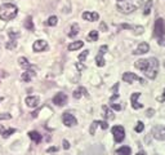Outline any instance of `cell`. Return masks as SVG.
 Wrapping results in <instances>:
<instances>
[{
    "mask_svg": "<svg viewBox=\"0 0 165 155\" xmlns=\"http://www.w3.org/2000/svg\"><path fill=\"white\" fill-rule=\"evenodd\" d=\"M137 68H140L149 79H155L159 73V61L155 57L147 58V59H138L134 63Z\"/></svg>",
    "mask_w": 165,
    "mask_h": 155,
    "instance_id": "6da1fadb",
    "label": "cell"
},
{
    "mask_svg": "<svg viewBox=\"0 0 165 155\" xmlns=\"http://www.w3.org/2000/svg\"><path fill=\"white\" fill-rule=\"evenodd\" d=\"M143 3V0H116V8L121 12L129 14L138 9Z\"/></svg>",
    "mask_w": 165,
    "mask_h": 155,
    "instance_id": "7a4b0ae2",
    "label": "cell"
},
{
    "mask_svg": "<svg viewBox=\"0 0 165 155\" xmlns=\"http://www.w3.org/2000/svg\"><path fill=\"white\" fill-rule=\"evenodd\" d=\"M17 14H18V8L14 4L5 3L3 5H0V18L3 21H11L16 18Z\"/></svg>",
    "mask_w": 165,
    "mask_h": 155,
    "instance_id": "3957f363",
    "label": "cell"
},
{
    "mask_svg": "<svg viewBox=\"0 0 165 155\" xmlns=\"http://www.w3.org/2000/svg\"><path fill=\"white\" fill-rule=\"evenodd\" d=\"M154 35L158 38V40L164 39V36H165V22H164L163 18H158V20L155 21Z\"/></svg>",
    "mask_w": 165,
    "mask_h": 155,
    "instance_id": "277c9868",
    "label": "cell"
},
{
    "mask_svg": "<svg viewBox=\"0 0 165 155\" xmlns=\"http://www.w3.org/2000/svg\"><path fill=\"white\" fill-rule=\"evenodd\" d=\"M112 134H114V140L116 142H121L125 137V131L121 125H115L114 128H112Z\"/></svg>",
    "mask_w": 165,
    "mask_h": 155,
    "instance_id": "5b68a950",
    "label": "cell"
},
{
    "mask_svg": "<svg viewBox=\"0 0 165 155\" xmlns=\"http://www.w3.org/2000/svg\"><path fill=\"white\" fill-rule=\"evenodd\" d=\"M123 80L125 82V83H133V82H140L141 84H144L146 82L142 79V78H140V76H137L135 74H133V73H124L123 74Z\"/></svg>",
    "mask_w": 165,
    "mask_h": 155,
    "instance_id": "8992f818",
    "label": "cell"
},
{
    "mask_svg": "<svg viewBox=\"0 0 165 155\" xmlns=\"http://www.w3.org/2000/svg\"><path fill=\"white\" fill-rule=\"evenodd\" d=\"M152 136H154V139L159 140V141L165 140V127H163V125L154 127L152 128Z\"/></svg>",
    "mask_w": 165,
    "mask_h": 155,
    "instance_id": "52a82bcc",
    "label": "cell"
},
{
    "mask_svg": "<svg viewBox=\"0 0 165 155\" xmlns=\"http://www.w3.org/2000/svg\"><path fill=\"white\" fill-rule=\"evenodd\" d=\"M62 122H63V124H65L66 127H74V125L77 124L76 118H75L72 114H70V113H65V114L62 115Z\"/></svg>",
    "mask_w": 165,
    "mask_h": 155,
    "instance_id": "ba28073f",
    "label": "cell"
},
{
    "mask_svg": "<svg viewBox=\"0 0 165 155\" xmlns=\"http://www.w3.org/2000/svg\"><path fill=\"white\" fill-rule=\"evenodd\" d=\"M53 103H54V105H57V106L66 105V103H67V96H66L65 93H62V92L57 93L56 96L53 97Z\"/></svg>",
    "mask_w": 165,
    "mask_h": 155,
    "instance_id": "9c48e42d",
    "label": "cell"
},
{
    "mask_svg": "<svg viewBox=\"0 0 165 155\" xmlns=\"http://www.w3.org/2000/svg\"><path fill=\"white\" fill-rule=\"evenodd\" d=\"M121 29H125V30H133V32L135 35H142L144 27L143 26H133V25H128V23H123L121 25Z\"/></svg>",
    "mask_w": 165,
    "mask_h": 155,
    "instance_id": "30bf717a",
    "label": "cell"
},
{
    "mask_svg": "<svg viewBox=\"0 0 165 155\" xmlns=\"http://www.w3.org/2000/svg\"><path fill=\"white\" fill-rule=\"evenodd\" d=\"M34 52H44L48 49V43L45 40H36L32 45Z\"/></svg>",
    "mask_w": 165,
    "mask_h": 155,
    "instance_id": "8fae6325",
    "label": "cell"
},
{
    "mask_svg": "<svg viewBox=\"0 0 165 155\" xmlns=\"http://www.w3.org/2000/svg\"><path fill=\"white\" fill-rule=\"evenodd\" d=\"M140 96H141V93L140 92H135V93L132 94V97H130V100H132V107L134 110H140V109L143 107L142 103L138 102V98H140Z\"/></svg>",
    "mask_w": 165,
    "mask_h": 155,
    "instance_id": "7c38bea8",
    "label": "cell"
},
{
    "mask_svg": "<svg viewBox=\"0 0 165 155\" xmlns=\"http://www.w3.org/2000/svg\"><path fill=\"white\" fill-rule=\"evenodd\" d=\"M83 18L85 21H89V22H94V21H98L99 18V14L97 12H84L83 13Z\"/></svg>",
    "mask_w": 165,
    "mask_h": 155,
    "instance_id": "4fadbf2b",
    "label": "cell"
},
{
    "mask_svg": "<svg viewBox=\"0 0 165 155\" xmlns=\"http://www.w3.org/2000/svg\"><path fill=\"white\" fill-rule=\"evenodd\" d=\"M149 50H150V45L147 44V43H141V44L134 49L133 53L137 54V56H140V54H144V53H147Z\"/></svg>",
    "mask_w": 165,
    "mask_h": 155,
    "instance_id": "5bb4252c",
    "label": "cell"
},
{
    "mask_svg": "<svg viewBox=\"0 0 165 155\" xmlns=\"http://www.w3.org/2000/svg\"><path fill=\"white\" fill-rule=\"evenodd\" d=\"M25 102L29 107H36L39 105V102H40V98L38 96H29L25 100Z\"/></svg>",
    "mask_w": 165,
    "mask_h": 155,
    "instance_id": "9a60e30c",
    "label": "cell"
},
{
    "mask_svg": "<svg viewBox=\"0 0 165 155\" xmlns=\"http://www.w3.org/2000/svg\"><path fill=\"white\" fill-rule=\"evenodd\" d=\"M35 75H36V73L34 71V68H27V70H26V71L22 74L21 78H22V80H23V82H30Z\"/></svg>",
    "mask_w": 165,
    "mask_h": 155,
    "instance_id": "2e32d148",
    "label": "cell"
},
{
    "mask_svg": "<svg viewBox=\"0 0 165 155\" xmlns=\"http://www.w3.org/2000/svg\"><path fill=\"white\" fill-rule=\"evenodd\" d=\"M81 96H86L88 97L89 94H88V91H86L84 87H79L75 92H74V98H76V100H79Z\"/></svg>",
    "mask_w": 165,
    "mask_h": 155,
    "instance_id": "e0dca14e",
    "label": "cell"
},
{
    "mask_svg": "<svg viewBox=\"0 0 165 155\" xmlns=\"http://www.w3.org/2000/svg\"><path fill=\"white\" fill-rule=\"evenodd\" d=\"M29 137L34 141V142H36V143H39L40 141H41V134L39 133V132H36V131H31V132H29Z\"/></svg>",
    "mask_w": 165,
    "mask_h": 155,
    "instance_id": "ac0fdd59",
    "label": "cell"
},
{
    "mask_svg": "<svg viewBox=\"0 0 165 155\" xmlns=\"http://www.w3.org/2000/svg\"><path fill=\"white\" fill-rule=\"evenodd\" d=\"M84 45V41L81 40H77V41H72L70 45H68V50H77V49H80L83 48Z\"/></svg>",
    "mask_w": 165,
    "mask_h": 155,
    "instance_id": "d6986e66",
    "label": "cell"
},
{
    "mask_svg": "<svg viewBox=\"0 0 165 155\" xmlns=\"http://www.w3.org/2000/svg\"><path fill=\"white\" fill-rule=\"evenodd\" d=\"M102 110H103V113H105V114H103V115H105V118L106 119H108V120H112V119H115V114L114 113H112V111L105 105V106H102Z\"/></svg>",
    "mask_w": 165,
    "mask_h": 155,
    "instance_id": "ffe728a7",
    "label": "cell"
},
{
    "mask_svg": "<svg viewBox=\"0 0 165 155\" xmlns=\"http://www.w3.org/2000/svg\"><path fill=\"white\" fill-rule=\"evenodd\" d=\"M18 63H20V66H22L23 68H34V67L31 66V63L29 62V59L26 58V57H20V58H18Z\"/></svg>",
    "mask_w": 165,
    "mask_h": 155,
    "instance_id": "44dd1931",
    "label": "cell"
},
{
    "mask_svg": "<svg viewBox=\"0 0 165 155\" xmlns=\"http://www.w3.org/2000/svg\"><path fill=\"white\" fill-rule=\"evenodd\" d=\"M130 153H132V150L128 146H123V148L116 150V155H130Z\"/></svg>",
    "mask_w": 165,
    "mask_h": 155,
    "instance_id": "7402d4cb",
    "label": "cell"
},
{
    "mask_svg": "<svg viewBox=\"0 0 165 155\" xmlns=\"http://www.w3.org/2000/svg\"><path fill=\"white\" fill-rule=\"evenodd\" d=\"M77 34H79V25H77V23H74V25L71 26L70 32H68V36H70V38H75Z\"/></svg>",
    "mask_w": 165,
    "mask_h": 155,
    "instance_id": "603a6c76",
    "label": "cell"
},
{
    "mask_svg": "<svg viewBox=\"0 0 165 155\" xmlns=\"http://www.w3.org/2000/svg\"><path fill=\"white\" fill-rule=\"evenodd\" d=\"M25 27L27 29V30H30V31H34V29H35V26H34V21H32L31 17H27V18H26Z\"/></svg>",
    "mask_w": 165,
    "mask_h": 155,
    "instance_id": "cb8c5ba5",
    "label": "cell"
},
{
    "mask_svg": "<svg viewBox=\"0 0 165 155\" xmlns=\"http://www.w3.org/2000/svg\"><path fill=\"white\" fill-rule=\"evenodd\" d=\"M152 4H154L152 0H147V3L144 4V9H143V14H144V16H149V14L151 13Z\"/></svg>",
    "mask_w": 165,
    "mask_h": 155,
    "instance_id": "d4e9b609",
    "label": "cell"
},
{
    "mask_svg": "<svg viewBox=\"0 0 165 155\" xmlns=\"http://www.w3.org/2000/svg\"><path fill=\"white\" fill-rule=\"evenodd\" d=\"M95 63H97L98 67H103L105 66V59H103V54L98 53L97 57H95Z\"/></svg>",
    "mask_w": 165,
    "mask_h": 155,
    "instance_id": "484cf974",
    "label": "cell"
},
{
    "mask_svg": "<svg viewBox=\"0 0 165 155\" xmlns=\"http://www.w3.org/2000/svg\"><path fill=\"white\" fill-rule=\"evenodd\" d=\"M13 133H16V129L14 128H9V129H4V131L2 132V137L3 139H8L11 134H13Z\"/></svg>",
    "mask_w": 165,
    "mask_h": 155,
    "instance_id": "4316f807",
    "label": "cell"
},
{
    "mask_svg": "<svg viewBox=\"0 0 165 155\" xmlns=\"http://www.w3.org/2000/svg\"><path fill=\"white\" fill-rule=\"evenodd\" d=\"M58 23V18L56 16H50L49 18H48V21H47V25L48 26H56Z\"/></svg>",
    "mask_w": 165,
    "mask_h": 155,
    "instance_id": "83f0119b",
    "label": "cell"
},
{
    "mask_svg": "<svg viewBox=\"0 0 165 155\" xmlns=\"http://www.w3.org/2000/svg\"><path fill=\"white\" fill-rule=\"evenodd\" d=\"M97 39H98V31H95V30L90 31L89 35H88V40L89 41H95Z\"/></svg>",
    "mask_w": 165,
    "mask_h": 155,
    "instance_id": "f1b7e54d",
    "label": "cell"
},
{
    "mask_svg": "<svg viewBox=\"0 0 165 155\" xmlns=\"http://www.w3.org/2000/svg\"><path fill=\"white\" fill-rule=\"evenodd\" d=\"M8 35H9V38H11L12 41H16V39L20 36V32L13 31V30H9V31H8Z\"/></svg>",
    "mask_w": 165,
    "mask_h": 155,
    "instance_id": "f546056e",
    "label": "cell"
},
{
    "mask_svg": "<svg viewBox=\"0 0 165 155\" xmlns=\"http://www.w3.org/2000/svg\"><path fill=\"white\" fill-rule=\"evenodd\" d=\"M143 129H144V124H143L142 122H138L137 125H135V128H134V131H135L137 133H141Z\"/></svg>",
    "mask_w": 165,
    "mask_h": 155,
    "instance_id": "4dcf8cb0",
    "label": "cell"
},
{
    "mask_svg": "<svg viewBox=\"0 0 165 155\" xmlns=\"http://www.w3.org/2000/svg\"><path fill=\"white\" fill-rule=\"evenodd\" d=\"M97 127H98V120H95V122H93L92 125H90V129H89L90 134H94L95 133V129H97Z\"/></svg>",
    "mask_w": 165,
    "mask_h": 155,
    "instance_id": "1f68e13d",
    "label": "cell"
},
{
    "mask_svg": "<svg viewBox=\"0 0 165 155\" xmlns=\"http://www.w3.org/2000/svg\"><path fill=\"white\" fill-rule=\"evenodd\" d=\"M88 54H89V50H84L83 53L79 54V57H77V58H79V61H85L86 57H88Z\"/></svg>",
    "mask_w": 165,
    "mask_h": 155,
    "instance_id": "d6a6232c",
    "label": "cell"
},
{
    "mask_svg": "<svg viewBox=\"0 0 165 155\" xmlns=\"http://www.w3.org/2000/svg\"><path fill=\"white\" fill-rule=\"evenodd\" d=\"M16 45H17V43L16 41H9V43H7V48L8 49H13V48H16Z\"/></svg>",
    "mask_w": 165,
    "mask_h": 155,
    "instance_id": "836d02e7",
    "label": "cell"
},
{
    "mask_svg": "<svg viewBox=\"0 0 165 155\" xmlns=\"http://www.w3.org/2000/svg\"><path fill=\"white\" fill-rule=\"evenodd\" d=\"M12 118V115L11 114H8V113H4V114H0V120H3V119H11Z\"/></svg>",
    "mask_w": 165,
    "mask_h": 155,
    "instance_id": "e575fe53",
    "label": "cell"
},
{
    "mask_svg": "<svg viewBox=\"0 0 165 155\" xmlns=\"http://www.w3.org/2000/svg\"><path fill=\"white\" fill-rule=\"evenodd\" d=\"M98 125H99L102 129H107V128H108V124H107L106 122H99V120H98Z\"/></svg>",
    "mask_w": 165,
    "mask_h": 155,
    "instance_id": "d590c367",
    "label": "cell"
},
{
    "mask_svg": "<svg viewBox=\"0 0 165 155\" xmlns=\"http://www.w3.org/2000/svg\"><path fill=\"white\" fill-rule=\"evenodd\" d=\"M107 49H108L107 45H102V47L99 48V53H101V54H105L106 52H107Z\"/></svg>",
    "mask_w": 165,
    "mask_h": 155,
    "instance_id": "8d00e7d4",
    "label": "cell"
},
{
    "mask_svg": "<svg viewBox=\"0 0 165 155\" xmlns=\"http://www.w3.org/2000/svg\"><path fill=\"white\" fill-rule=\"evenodd\" d=\"M111 107L114 109V110H116V111L121 110V106H120V105H117V103H114V102H111Z\"/></svg>",
    "mask_w": 165,
    "mask_h": 155,
    "instance_id": "74e56055",
    "label": "cell"
},
{
    "mask_svg": "<svg viewBox=\"0 0 165 155\" xmlns=\"http://www.w3.org/2000/svg\"><path fill=\"white\" fill-rule=\"evenodd\" d=\"M62 145H63V149H65V150H68V149H70V142H68L67 140H63Z\"/></svg>",
    "mask_w": 165,
    "mask_h": 155,
    "instance_id": "f35d334b",
    "label": "cell"
},
{
    "mask_svg": "<svg viewBox=\"0 0 165 155\" xmlns=\"http://www.w3.org/2000/svg\"><path fill=\"white\" fill-rule=\"evenodd\" d=\"M76 67H77V70L81 71V70H85V66L81 65V63H76Z\"/></svg>",
    "mask_w": 165,
    "mask_h": 155,
    "instance_id": "ab89813d",
    "label": "cell"
},
{
    "mask_svg": "<svg viewBox=\"0 0 165 155\" xmlns=\"http://www.w3.org/2000/svg\"><path fill=\"white\" fill-rule=\"evenodd\" d=\"M154 113H155V110H154V109H150V110H147V116H149V118H151V116L154 115Z\"/></svg>",
    "mask_w": 165,
    "mask_h": 155,
    "instance_id": "60d3db41",
    "label": "cell"
},
{
    "mask_svg": "<svg viewBox=\"0 0 165 155\" xmlns=\"http://www.w3.org/2000/svg\"><path fill=\"white\" fill-rule=\"evenodd\" d=\"M57 150H58V148H56V146H53V148H49L47 151H48V153H56Z\"/></svg>",
    "mask_w": 165,
    "mask_h": 155,
    "instance_id": "b9f144b4",
    "label": "cell"
},
{
    "mask_svg": "<svg viewBox=\"0 0 165 155\" xmlns=\"http://www.w3.org/2000/svg\"><path fill=\"white\" fill-rule=\"evenodd\" d=\"M158 100H159L160 102H164V101H165V89H164V92H163V96H161V97H159Z\"/></svg>",
    "mask_w": 165,
    "mask_h": 155,
    "instance_id": "7bdbcfd3",
    "label": "cell"
},
{
    "mask_svg": "<svg viewBox=\"0 0 165 155\" xmlns=\"http://www.w3.org/2000/svg\"><path fill=\"white\" fill-rule=\"evenodd\" d=\"M101 29H102V30H105V31H106V30H107V26H106L105 23H101Z\"/></svg>",
    "mask_w": 165,
    "mask_h": 155,
    "instance_id": "ee69618b",
    "label": "cell"
},
{
    "mask_svg": "<svg viewBox=\"0 0 165 155\" xmlns=\"http://www.w3.org/2000/svg\"><path fill=\"white\" fill-rule=\"evenodd\" d=\"M4 129H5V127H4V125H2V124H0V134H2V132L4 131Z\"/></svg>",
    "mask_w": 165,
    "mask_h": 155,
    "instance_id": "f6af8a7d",
    "label": "cell"
},
{
    "mask_svg": "<svg viewBox=\"0 0 165 155\" xmlns=\"http://www.w3.org/2000/svg\"><path fill=\"white\" fill-rule=\"evenodd\" d=\"M137 155H147V154H146V153H144V151H140V153H138V154H137Z\"/></svg>",
    "mask_w": 165,
    "mask_h": 155,
    "instance_id": "bcb514c9",
    "label": "cell"
},
{
    "mask_svg": "<svg viewBox=\"0 0 165 155\" xmlns=\"http://www.w3.org/2000/svg\"><path fill=\"white\" fill-rule=\"evenodd\" d=\"M4 100V97H0V101H3Z\"/></svg>",
    "mask_w": 165,
    "mask_h": 155,
    "instance_id": "7dc6e473",
    "label": "cell"
},
{
    "mask_svg": "<svg viewBox=\"0 0 165 155\" xmlns=\"http://www.w3.org/2000/svg\"><path fill=\"white\" fill-rule=\"evenodd\" d=\"M164 67H165V62H164Z\"/></svg>",
    "mask_w": 165,
    "mask_h": 155,
    "instance_id": "c3c4849f",
    "label": "cell"
}]
</instances>
